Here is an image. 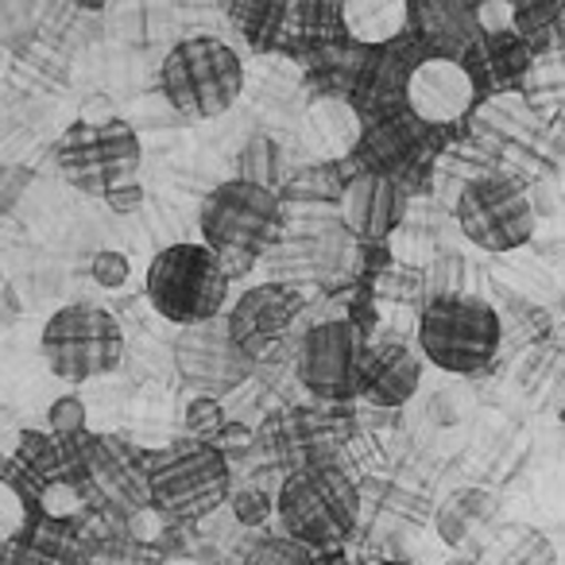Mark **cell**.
I'll use <instances>...</instances> for the list:
<instances>
[{
  "instance_id": "6da1fadb",
  "label": "cell",
  "mask_w": 565,
  "mask_h": 565,
  "mask_svg": "<svg viewBox=\"0 0 565 565\" xmlns=\"http://www.w3.org/2000/svg\"><path fill=\"white\" fill-rule=\"evenodd\" d=\"M198 228L205 248L217 252L228 279H236L279 248L287 236V213L282 198L271 190L252 186L244 179H225L202 198Z\"/></svg>"
},
{
  "instance_id": "7a4b0ae2",
  "label": "cell",
  "mask_w": 565,
  "mask_h": 565,
  "mask_svg": "<svg viewBox=\"0 0 565 565\" xmlns=\"http://www.w3.org/2000/svg\"><path fill=\"white\" fill-rule=\"evenodd\" d=\"M143 480H148L151 511L174 526L213 515L233 495L228 457L217 446L190 438L143 454Z\"/></svg>"
},
{
  "instance_id": "3957f363",
  "label": "cell",
  "mask_w": 565,
  "mask_h": 565,
  "mask_svg": "<svg viewBox=\"0 0 565 565\" xmlns=\"http://www.w3.org/2000/svg\"><path fill=\"white\" fill-rule=\"evenodd\" d=\"M228 282L217 252L202 241H174L151 256L143 295L163 322L194 330L228 315Z\"/></svg>"
},
{
  "instance_id": "277c9868",
  "label": "cell",
  "mask_w": 565,
  "mask_h": 565,
  "mask_svg": "<svg viewBox=\"0 0 565 565\" xmlns=\"http://www.w3.org/2000/svg\"><path fill=\"white\" fill-rule=\"evenodd\" d=\"M159 94L179 117L213 120L244 94V58L217 35H186L159 63Z\"/></svg>"
},
{
  "instance_id": "5b68a950",
  "label": "cell",
  "mask_w": 565,
  "mask_h": 565,
  "mask_svg": "<svg viewBox=\"0 0 565 565\" xmlns=\"http://www.w3.org/2000/svg\"><path fill=\"white\" fill-rule=\"evenodd\" d=\"M361 488L349 480L345 469H302L282 477L275 492L282 539L307 550H341V542L361 523Z\"/></svg>"
},
{
  "instance_id": "8992f818",
  "label": "cell",
  "mask_w": 565,
  "mask_h": 565,
  "mask_svg": "<svg viewBox=\"0 0 565 565\" xmlns=\"http://www.w3.org/2000/svg\"><path fill=\"white\" fill-rule=\"evenodd\" d=\"M418 353L449 376H480L495 361L503 341L500 310L477 295H446L418 315Z\"/></svg>"
},
{
  "instance_id": "52a82bcc",
  "label": "cell",
  "mask_w": 565,
  "mask_h": 565,
  "mask_svg": "<svg viewBox=\"0 0 565 565\" xmlns=\"http://www.w3.org/2000/svg\"><path fill=\"white\" fill-rule=\"evenodd\" d=\"M143 163V143L128 120H74L55 143V167L86 198H109L117 186L136 179Z\"/></svg>"
},
{
  "instance_id": "ba28073f",
  "label": "cell",
  "mask_w": 565,
  "mask_h": 565,
  "mask_svg": "<svg viewBox=\"0 0 565 565\" xmlns=\"http://www.w3.org/2000/svg\"><path fill=\"white\" fill-rule=\"evenodd\" d=\"M40 353L47 369L63 384H89L125 361V330L109 307L97 302H71L47 318L40 333Z\"/></svg>"
},
{
  "instance_id": "9c48e42d",
  "label": "cell",
  "mask_w": 565,
  "mask_h": 565,
  "mask_svg": "<svg viewBox=\"0 0 565 565\" xmlns=\"http://www.w3.org/2000/svg\"><path fill=\"white\" fill-rule=\"evenodd\" d=\"M454 217L461 225L465 241L480 252H515L534 236L539 210L531 202V190L511 174H477L461 186L454 205Z\"/></svg>"
},
{
  "instance_id": "30bf717a",
  "label": "cell",
  "mask_w": 565,
  "mask_h": 565,
  "mask_svg": "<svg viewBox=\"0 0 565 565\" xmlns=\"http://www.w3.org/2000/svg\"><path fill=\"white\" fill-rule=\"evenodd\" d=\"M364 338L349 318H326L315 322L295 345V376L326 407L356 403V380H361Z\"/></svg>"
},
{
  "instance_id": "8fae6325",
  "label": "cell",
  "mask_w": 565,
  "mask_h": 565,
  "mask_svg": "<svg viewBox=\"0 0 565 565\" xmlns=\"http://www.w3.org/2000/svg\"><path fill=\"white\" fill-rule=\"evenodd\" d=\"M302 302L307 295L299 287H287V282H256L241 299L228 307L225 326L233 345L248 356L252 364H264L275 356V349L287 341L291 326L299 322Z\"/></svg>"
},
{
  "instance_id": "7c38bea8",
  "label": "cell",
  "mask_w": 565,
  "mask_h": 565,
  "mask_svg": "<svg viewBox=\"0 0 565 565\" xmlns=\"http://www.w3.org/2000/svg\"><path fill=\"white\" fill-rule=\"evenodd\" d=\"M174 364H179L182 384H190L198 395H213V399L248 384V376L256 372V364L233 345L225 318L194 326V330H179Z\"/></svg>"
},
{
  "instance_id": "4fadbf2b",
  "label": "cell",
  "mask_w": 565,
  "mask_h": 565,
  "mask_svg": "<svg viewBox=\"0 0 565 565\" xmlns=\"http://www.w3.org/2000/svg\"><path fill=\"white\" fill-rule=\"evenodd\" d=\"M477 102V82L457 55H423L407 82V113L426 128L457 125Z\"/></svg>"
},
{
  "instance_id": "5bb4252c",
  "label": "cell",
  "mask_w": 565,
  "mask_h": 565,
  "mask_svg": "<svg viewBox=\"0 0 565 565\" xmlns=\"http://www.w3.org/2000/svg\"><path fill=\"white\" fill-rule=\"evenodd\" d=\"M418 387H423V353L411 341L387 333L364 345L356 403L376 411H399L403 403L415 399Z\"/></svg>"
},
{
  "instance_id": "9a60e30c",
  "label": "cell",
  "mask_w": 565,
  "mask_h": 565,
  "mask_svg": "<svg viewBox=\"0 0 565 565\" xmlns=\"http://www.w3.org/2000/svg\"><path fill=\"white\" fill-rule=\"evenodd\" d=\"M403 213H407V190H403V182L384 179V174H364V171H356L345 182L341 225L361 244H384L399 228Z\"/></svg>"
},
{
  "instance_id": "2e32d148",
  "label": "cell",
  "mask_w": 565,
  "mask_h": 565,
  "mask_svg": "<svg viewBox=\"0 0 565 565\" xmlns=\"http://www.w3.org/2000/svg\"><path fill=\"white\" fill-rule=\"evenodd\" d=\"M423 132H426V125L411 117L407 109L364 120V132L349 159H353L364 174H384V179L403 182V174L415 167L418 151H423Z\"/></svg>"
},
{
  "instance_id": "e0dca14e",
  "label": "cell",
  "mask_w": 565,
  "mask_h": 565,
  "mask_svg": "<svg viewBox=\"0 0 565 565\" xmlns=\"http://www.w3.org/2000/svg\"><path fill=\"white\" fill-rule=\"evenodd\" d=\"M495 511H500V503H495V495L488 492V488H457V492H449L446 500L438 503V511H434V526H438V539L446 542V546H469L477 534H488L495 523Z\"/></svg>"
},
{
  "instance_id": "ac0fdd59",
  "label": "cell",
  "mask_w": 565,
  "mask_h": 565,
  "mask_svg": "<svg viewBox=\"0 0 565 565\" xmlns=\"http://www.w3.org/2000/svg\"><path fill=\"white\" fill-rule=\"evenodd\" d=\"M341 28L364 51L392 47L411 32V9L392 0H349L341 4Z\"/></svg>"
},
{
  "instance_id": "d6986e66",
  "label": "cell",
  "mask_w": 565,
  "mask_h": 565,
  "mask_svg": "<svg viewBox=\"0 0 565 565\" xmlns=\"http://www.w3.org/2000/svg\"><path fill=\"white\" fill-rule=\"evenodd\" d=\"M411 24H415V32L423 40L446 47L441 55H449L457 47H469L480 32L477 17L469 9H461V4H418V9H411Z\"/></svg>"
},
{
  "instance_id": "ffe728a7",
  "label": "cell",
  "mask_w": 565,
  "mask_h": 565,
  "mask_svg": "<svg viewBox=\"0 0 565 565\" xmlns=\"http://www.w3.org/2000/svg\"><path fill=\"white\" fill-rule=\"evenodd\" d=\"M477 565H557V554L546 534L531 531V526H508L480 550Z\"/></svg>"
},
{
  "instance_id": "44dd1931",
  "label": "cell",
  "mask_w": 565,
  "mask_h": 565,
  "mask_svg": "<svg viewBox=\"0 0 565 565\" xmlns=\"http://www.w3.org/2000/svg\"><path fill=\"white\" fill-rule=\"evenodd\" d=\"M236 179L252 182V186H264L282 198V190H287V159H282V148L271 136H252L241 148V156H236Z\"/></svg>"
},
{
  "instance_id": "7402d4cb",
  "label": "cell",
  "mask_w": 565,
  "mask_h": 565,
  "mask_svg": "<svg viewBox=\"0 0 565 565\" xmlns=\"http://www.w3.org/2000/svg\"><path fill=\"white\" fill-rule=\"evenodd\" d=\"M287 9H291V4H271V0H267V4H228L225 17L233 20L236 32H241L252 47L267 51L287 40Z\"/></svg>"
},
{
  "instance_id": "603a6c76",
  "label": "cell",
  "mask_w": 565,
  "mask_h": 565,
  "mask_svg": "<svg viewBox=\"0 0 565 565\" xmlns=\"http://www.w3.org/2000/svg\"><path fill=\"white\" fill-rule=\"evenodd\" d=\"M12 461L40 480H58V472H63V446L51 438V430H20Z\"/></svg>"
},
{
  "instance_id": "cb8c5ba5",
  "label": "cell",
  "mask_w": 565,
  "mask_h": 565,
  "mask_svg": "<svg viewBox=\"0 0 565 565\" xmlns=\"http://www.w3.org/2000/svg\"><path fill=\"white\" fill-rule=\"evenodd\" d=\"M225 426H228L225 403L213 399V395H194V399L186 403V411H182V430H186L190 441H205V446H213Z\"/></svg>"
},
{
  "instance_id": "d4e9b609",
  "label": "cell",
  "mask_w": 565,
  "mask_h": 565,
  "mask_svg": "<svg viewBox=\"0 0 565 565\" xmlns=\"http://www.w3.org/2000/svg\"><path fill=\"white\" fill-rule=\"evenodd\" d=\"M228 511H233V519L244 526V531L267 526L275 519V492H267V488H259V484L233 488V495H228Z\"/></svg>"
},
{
  "instance_id": "484cf974",
  "label": "cell",
  "mask_w": 565,
  "mask_h": 565,
  "mask_svg": "<svg viewBox=\"0 0 565 565\" xmlns=\"http://www.w3.org/2000/svg\"><path fill=\"white\" fill-rule=\"evenodd\" d=\"M47 426H51V438L55 441H82L89 430V411L82 403V395H58L47 411Z\"/></svg>"
},
{
  "instance_id": "4316f807",
  "label": "cell",
  "mask_w": 565,
  "mask_h": 565,
  "mask_svg": "<svg viewBox=\"0 0 565 565\" xmlns=\"http://www.w3.org/2000/svg\"><path fill=\"white\" fill-rule=\"evenodd\" d=\"M28 523H32V508L20 495L17 484H0V550L24 539Z\"/></svg>"
},
{
  "instance_id": "83f0119b",
  "label": "cell",
  "mask_w": 565,
  "mask_h": 565,
  "mask_svg": "<svg viewBox=\"0 0 565 565\" xmlns=\"http://www.w3.org/2000/svg\"><path fill=\"white\" fill-rule=\"evenodd\" d=\"M241 565H315V550L299 546L291 539H264L248 546Z\"/></svg>"
},
{
  "instance_id": "f1b7e54d",
  "label": "cell",
  "mask_w": 565,
  "mask_h": 565,
  "mask_svg": "<svg viewBox=\"0 0 565 565\" xmlns=\"http://www.w3.org/2000/svg\"><path fill=\"white\" fill-rule=\"evenodd\" d=\"M89 279H94L97 287H105V291H125L128 279H132V264H128L125 252L97 248L94 256H89Z\"/></svg>"
},
{
  "instance_id": "f546056e",
  "label": "cell",
  "mask_w": 565,
  "mask_h": 565,
  "mask_svg": "<svg viewBox=\"0 0 565 565\" xmlns=\"http://www.w3.org/2000/svg\"><path fill=\"white\" fill-rule=\"evenodd\" d=\"M213 446H217L221 454H225L228 461H233L236 454H244V449H252V446H256V430H252V426L233 423V418H228V426H225V430H221V438L213 441Z\"/></svg>"
},
{
  "instance_id": "4dcf8cb0",
  "label": "cell",
  "mask_w": 565,
  "mask_h": 565,
  "mask_svg": "<svg viewBox=\"0 0 565 565\" xmlns=\"http://www.w3.org/2000/svg\"><path fill=\"white\" fill-rule=\"evenodd\" d=\"M143 186H140V179H132V182H125V186H117L109 198H105V205H109L113 213H120V217H128V213H140L143 210Z\"/></svg>"
},
{
  "instance_id": "1f68e13d",
  "label": "cell",
  "mask_w": 565,
  "mask_h": 565,
  "mask_svg": "<svg viewBox=\"0 0 565 565\" xmlns=\"http://www.w3.org/2000/svg\"><path fill=\"white\" fill-rule=\"evenodd\" d=\"M17 472H20V465L12 461L9 454H0V484H12V480H17Z\"/></svg>"
},
{
  "instance_id": "d6a6232c",
  "label": "cell",
  "mask_w": 565,
  "mask_h": 565,
  "mask_svg": "<svg viewBox=\"0 0 565 565\" xmlns=\"http://www.w3.org/2000/svg\"><path fill=\"white\" fill-rule=\"evenodd\" d=\"M341 565H399L392 557H380V554H361V557H345Z\"/></svg>"
},
{
  "instance_id": "836d02e7",
  "label": "cell",
  "mask_w": 565,
  "mask_h": 565,
  "mask_svg": "<svg viewBox=\"0 0 565 565\" xmlns=\"http://www.w3.org/2000/svg\"><path fill=\"white\" fill-rule=\"evenodd\" d=\"M159 565H198L194 557H167V562H159Z\"/></svg>"
},
{
  "instance_id": "e575fe53",
  "label": "cell",
  "mask_w": 565,
  "mask_h": 565,
  "mask_svg": "<svg viewBox=\"0 0 565 565\" xmlns=\"http://www.w3.org/2000/svg\"><path fill=\"white\" fill-rule=\"evenodd\" d=\"M562 423H565V411H562Z\"/></svg>"
}]
</instances>
